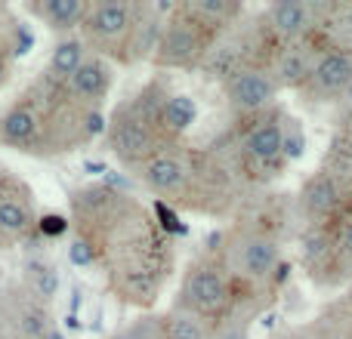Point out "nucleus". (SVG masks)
<instances>
[{
	"label": "nucleus",
	"mask_w": 352,
	"mask_h": 339,
	"mask_svg": "<svg viewBox=\"0 0 352 339\" xmlns=\"http://www.w3.org/2000/svg\"><path fill=\"white\" fill-rule=\"evenodd\" d=\"M213 47H217V43H213L210 37L201 34L195 25H188L186 19H179L173 12V16L167 19L164 34H161V43L152 59L167 68H204Z\"/></svg>",
	"instance_id": "obj_11"
},
{
	"label": "nucleus",
	"mask_w": 352,
	"mask_h": 339,
	"mask_svg": "<svg viewBox=\"0 0 352 339\" xmlns=\"http://www.w3.org/2000/svg\"><path fill=\"white\" fill-rule=\"evenodd\" d=\"M161 12L155 3L140 0H93L84 19V43L102 59L130 65L136 59L155 56L164 34Z\"/></svg>",
	"instance_id": "obj_4"
},
{
	"label": "nucleus",
	"mask_w": 352,
	"mask_h": 339,
	"mask_svg": "<svg viewBox=\"0 0 352 339\" xmlns=\"http://www.w3.org/2000/svg\"><path fill=\"white\" fill-rule=\"evenodd\" d=\"M25 6H28L47 28L59 31V34H68L72 28L84 25L87 12H90L87 0H28Z\"/></svg>",
	"instance_id": "obj_14"
},
{
	"label": "nucleus",
	"mask_w": 352,
	"mask_h": 339,
	"mask_svg": "<svg viewBox=\"0 0 352 339\" xmlns=\"http://www.w3.org/2000/svg\"><path fill=\"white\" fill-rule=\"evenodd\" d=\"M152 210H155V219L161 222V229H164L170 237H182V235H188V225L182 222L179 216H176V210H173L170 204H164V200H155Z\"/></svg>",
	"instance_id": "obj_22"
},
{
	"label": "nucleus",
	"mask_w": 352,
	"mask_h": 339,
	"mask_svg": "<svg viewBox=\"0 0 352 339\" xmlns=\"http://www.w3.org/2000/svg\"><path fill=\"white\" fill-rule=\"evenodd\" d=\"M300 259L316 287H349L352 284V213L331 229L300 231Z\"/></svg>",
	"instance_id": "obj_6"
},
{
	"label": "nucleus",
	"mask_w": 352,
	"mask_h": 339,
	"mask_svg": "<svg viewBox=\"0 0 352 339\" xmlns=\"http://www.w3.org/2000/svg\"><path fill=\"white\" fill-rule=\"evenodd\" d=\"M346 299H349V303H352V284L346 287Z\"/></svg>",
	"instance_id": "obj_30"
},
{
	"label": "nucleus",
	"mask_w": 352,
	"mask_h": 339,
	"mask_svg": "<svg viewBox=\"0 0 352 339\" xmlns=\"http://www.w3.org/2000/svg\"><path fill=\"white\" fill-rule=\"evenodd\" d=\"M72 231L93 250V268L115 299L152 309L173 272V237L130 191L87 185L72 191Z\"/></svg>",
	"instance_id": "obj_1"
},
{
	"label": "nucleus",
	"mask_w": 352,
	"mask_h": 339,
	"mask_svg": "<svg viewBox=\"0 0 352 339\" xmlns=\"http://www.w3.org/2000/svg\"><path fill=\"white\" fill-rule=\"evenodd\" d=\"M281 247L285 244L272 241V237L256 235V231L241 229V225H232L226 231V244L219 250V256H223V262L229 266V272L235 278L256 284V287H269V290H281L275 284V272L285 262Z\"/></svg>",
	"instance_id": "obj_7"
},
{
	"label": "nucleus",
	"mask_w": 352,
	"mask_h": 339,
	"mask_svg": "<svg viewBox=\"0 0 352 339\" xmlns=\"http://www.w3.org/2000/svg\"><path fill=\"white\" fill-rule=\"evenodd\" d=\"M99 133H109L102 108L84 102L72 78L50 68L34 74L0 115V145L31 158H62Z\"/></svg>",
	"instance_id": "obj_2"
},
{
	"label": "nucleus",
	"mask_w": 352,
	"mask_h": 339,
	"mask_svg": "<svg viewBox=\"0 0 352 339\" xmlns=\"http://www.w3.org/2000/svg\"><path fill=\"white\" fill-rule=\"evenodd\" d=\"M65 327H68V330H80V321H78V315H65Z\"/></svg>",
	"instance_id": "obj_28"
},
{
	"label": "nucleus",
	"mask_w": 352,
	"mask_h": 339,
	"mask_svg": "<svg viewBox=\"0 0 352 339\" xmlns=\"http://www.w3.org/2000/svg\"><path fill=\"white\" fill-rule=\"evenodd\" d=\"M164 324H167V339H217V334L198 315L176 309V305L164 312Z\"/></svg>",
	"instance_id": "obj_17"
},
{
	"label": "nucleus",
	"mask_w": 352,
	"mask_h": 339,
	"mask_svg": "<svg viewBox=\"0 0 352 339\" xmlns=\"http://www.w3.org/2000/svg\"><path fill=\"white\" fill-rule=\"evenodd\" d=\"M111 80H115V74H111L109 59L90 53L84 59V65L78 68V74L72 78V86L78 90V96L84 99V102H90L93 108H102L105 96H109V90H111Z\"/></svg>",
	"instance_id": "obj_13"
},
{
	"label": "nucleus",
	"mask_w": 352,
	"mask_h": 339,
	"mask_svg": "<svg viewBox=\"0 0 352 339\" xmlns=\"http://www.w3.org/2000/svg\"><path fill=\"white\" fill-rule=\"evenodd\" d=\"M195 117H198V105H195V99L182 96V93H173L170 102H167V108H164L167 130H170L176 139H182V133L195 124Z\"/></svg>",
	"instance_id": "obj_21"
},
{
	"label": "nucleus",
	"mask_w": 352,
	"mask_h": 339,
	"mask_svg": "<svg viewBox=\"0 0 352 339\" xmlns=\"http://www.w3.org/2000/svg\"><path fill=\"white\" fill-rule=\"evenodd\" d=\"M316 339H352V303L343 293L340 299H331L312 321H306Z\"/></svg>",
	"instance_id": "obj_15"
},
{
	"label": "nucleus",
	"mask_w": 352,
	"mask_h": 339,
	"mask_svg": "<svg viewBox=\"0 0 352 339\" xmlns=\"http://www.w3.org/2000/svg\"><path fill=\"white\" fill-rule=\"evenodd\" d=\"M25 284L47 303L59 290V274H56V268L43 256H31V259H25Z\"/></svg>",
	"instance_id": "obj_20"
},
{
	"label": "nucleus",
	"mask_w": 352,
	"mask_h": 339,
	"mask_svg": "<svg viewBox=\"0 0 352 339\" xmlns=\"http://www.w3.org/2000/svg\"><path fill=\"white\" fill-rule=\"evenodd\" d=\"M84 40L80 37H62L59 43H56L53 56H50V71L59 74V78H74L78 74V68L84 65Z\"/></svg>",
	"instance_id": "obj_19"
},
{
	"label": "nucleus",
	"mask_w": 352,
	"mask_h": 339,
	"mask_svg": "<svg viewBox=\"0 0 352 339\" xmlns=\"http://www.w3.org/2000/svg\"><path fill=\"white\" fill-rule=\"evenodd\" d=\"M173 93L161 78L148 80L140 93L124 99L109 117V148L118 154L124 167L140 170L152 158H158L167 145L179 142L167 130L164 108Z\"/></svg>",
	"instance_id": "obj_5"
},
{
	"label": "nucleus",
	"mask_w": 352,
	"mask_h": 339,
	"mask_svg": "<svg viewBox=\"0 0 352 339\" xmlns=\"http://www.w3.org/2000/svg\"><path fill=\"white\" fill-rule=\"evenodd\" d=\"M56 324L28 284H0V339H47Z\"/></svg>",
	"instance_id": "obj_9"
},
{
	"label": "nucleus",
	"mask_w": 352,
	"mask_h": 339,
	"mask_svg": "<svg viewBox=\"0 0 352 339\" xmlns=\"http://www.w3.org/2000/svg\"><path fill=\"white\" fill-rule=\"evenodd\" d=\"M68 231V219L59 216V213H43L41 225H37V235H47V237H59Z\"/></svg>",
	"instance_id": "obj_24"
},
{
	"label": "nucleus",
	"mask_w": 352,
	"mask_h": 339,
	"mask_svg": "<svg viewBox=\"0 0 352 339\" xmlns=\"http://www.w3.org/2000/svg\"><path fill=\"white\" fill-rule=\"evenodd\" d=\"M37 200L31 185L6 164H0V250L19 247L37 235Z\"/></svg>",
	"instance_id": "obj_8"
},
{
	"label": "nucleus",
	"mask_w": 352,
	"mask_h": 339,
	"mask_svg": "<svg viewBox=\"0 0 352 339\" xmlns=\"http://www.w3.org/2000/svg\"><path fill=\"white\" fill-rule=\"evenodd\" d=\"M68 259H72V266H78V268H93V250L87 247V241H80V237L72 235V244H68Z\"/></svg>",
	"instance_id": "obj_23"
},
{
	"label": "nucleus",
	"mask_w": 352,
	"mask_h": 339,
	"mask_svg": "<svg viewBox=\"0 0 352 339\" xmlns=\"http://www.w3.org/2000/svg\"><path fill=\"white\" fill-rule=\"evenodd\" d=\"M300 102L324 108V105H343L352 99V49L328 47L318 59L312 78L297 93Z\"/></svg>",
	"instance_id": "obj_10"
},
{
	"label": "nucleus",
	"mask_w": 352,
	"mask_h": 339,
	"mask_svg": "<svg viewBox=\"0 0 352 339\" xmlns=\"http://www.w3.org/2000/svg\"><path fill=\"white\" fill-rule=\"evenodd\" d=\"M142 185L158 200L173 210L207 213V216H235L250 198L248 185L235 176V170L213 148L173 142L158 158L136 170Z\"/></svg>",
	"instance_id": "obj_3"
},
{
	"label": "nucleus",
	"mask_w": 352,
	"mask_h": 339,
	"mask_svg": "<svg viewBox=\"0 0 352 339\" xmlns=\"http://www.w3.org/2000/svg\"><path fill=\"white\" fill-rule=\"evenodd\" d=\"M34 47V34H31L28 25H19V34H16V59H22L25 53H31Z\"/></svg>",
	"instance_id": "obj_25"
},
{
	"label": "nucleus",
	"mask_w": 352,
	"mask_h": 339,
	"mask_svg": "<svg viewBox=\"0 0 352 339\" xmlns=\"http://www.w3.org/2000/svg\"><path fill=\"white\" fill-rule=\"evenodd\" d=\"M275 339H316V336H312L309 324H297V327L285 330V334H281V336H275Z\"/></svg>",
	"instance_id": "obj_26"
},
{
	"label": "nucleus",
	"mask_w": 352,
	"mask_h": 339,
	"mask_svg": "<svg viewBox=\"0 0 352 339\" xmlns=\"http://www.w3.org/2000/svg\"><path fill=\"white\" fill-rule=\"evenodd\" d=\"M47 339H68V336H65V334H62V330H59V327H53V330H50V336H47Z\"/></svg>",
	"instance_id": "obj_29"
},
{
	"label": "nucleus",
	"mask_w": 352,
	"mask_h": 339,
	"mask_svg": "<svg viewBox=\"0 0 352 339\" xmlns=\"http://www.w3.org/2000/svg\"><path fill=\"white\" fill-rule=\"evenodd\" d=\"M278 90H281V84L275 78V71H269V68H241V71L232 74L223 84L226 102L235 111V117L269 111L275 105Z\"/></svg>",
	"instance_id": "obj_12"
},
{
	"label": "nucleus",
	"mask_w": 352,
	"mask_h": 339,
	"mask_svg": "<svg viewBox=\"0 0 352 339\" xmlns=\"http://www.w3.org/2000/svg\"><path fill=\"white\" fill-rule=\"evenodd\" d=\"M322 34L328 37L331 47L352 49V0H334Z\"/></svg>",
	"instance_id": "obj_18"
},
{
	"label": "nucleus",
	"mask_w": 352,
	"mask_h": 339,
	"mask_svg": "<svg viewBox=\"0 0 352 339\" xmlns=\"http://www.w3.org/2000/svg\"><path fill=\"white\" fill-rule=\"evenodd\" d=\"M322 167L331 170V173H340V176H349L352 179V108L337 121Z\"/></svg>",
	"instance_id": "obj_16"
},
{
	"label": "nucleus",
	"mask_w": 352,
	"mask_h": 339,
	"mask_svg": "<svg viewBox=\"0 0 352 339\" xmlns=\"http://www.w3.org/2000/svg\"><path fill=\"white\" fill-rule=\"evenodd\" d=\"M84 173L102 176V179H105V173H109V170H105V164H99V161H87V164H84Z\"/></svg>",
	"instance_id": "obj_27"
}]
</instances>
